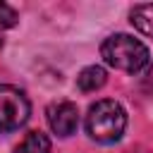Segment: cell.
Listing matches in <instances>:
<instances>
[{"label":"cell","instance_id":"52a82bcc","mask_svg":"<svg viewBox=\"0 0 153 153\" xmlns=\"http://www.w3.org/2000/svg\"><path fill=\"white\" fill-rule=\"evenodd\" d=\"M129 22L148 38H153V5H136L129 12Z\"/></svg>","mask_w":153,"mask_h":153},{"label":"cell","instance_id":"3957f363","mask_svg":"<svg viewBox=\"0 0 153 153\" xmlns=\"http://www.w3.org/2000/svg\"><path fill=\"white\" fill-rule=\"evenodd\" d=\"M31 103L24 91L10 84H0V131H14L26 124Z\"/></svg>","mask_w":153,"mask_h":153},{"label":"cell","instance_id":"6da1fadb","mask_svg":"<svg viewBox=\"0 0 153 153\" xmlns=\"http://www.w3.org/2000/svg\"><path fill=\"white\" fill-rule=\"evenodd\" d=\"M127 127V112L124 108L112 100V98H103L96 100L88 108L86 115V134L98 141V143H115L122 139Z\"/></svg>","mask_w":153,"mask_h":153},{"label":"cell","instance_id":"277c9868","mask_svg":"<svg viewBox=\"0 0 153 153\" xmlns=\"http://www.w3.org/2000/svg\"><path fill=\"white\" fill-rule=\"evenodd\" d=\"M45 117H48V124L50 129L57 134V136H72L79 127V110L74 103L69 100H57V103H50L48 110H45Z\"/></svg>","mask_w":153,"mask_h":153},{"label":"cell","instance_id":"30bf717a","mask_svg":"<svg viewBox=\"0 0 153 153\" xmlns=\"http://www.w3.org/2000/svg\"><path fill=\"white\" fill-rule=\"evenodd\" d=\"M0 48H2V38H0Z\"/></svg>","mask_w":153,"mask_h":153},{"label":"cell","instance_id":"8992f818","mask_svg":"<svg viewBox=\"0 0 153 153\" xmlns=\"http://www.w3.org/2000/svg\"><path fill=\"white\" fill-rule=\"evenodd\" d=\"M14 153H50V139L43 131H29Z\"/></svg>","mask_w":153,"mask_h":153},{"label":"cell","instance_id":"7a4b0ae2","mask_svg":"<svg viewBox=\"0 0 153 153\" xmlns=\"http://www.w3.org/2000/svg\"><path fill=\"white\" fill-rule=\"evenodd\" d=\"M100 55H103L105 65H110V67H115L120 72H127V74L141 72L148 65V60H151L148 48L139 38H134L129 33H112V36H108L103 41V45H100Z\"/></svg>","mask_w":153,"mask_h":153},{"label":"cell","instance_id":"ba28073f","mask_svg":"<svg viewBox=\"0 0 153 153\" xmlns=\"http://www.w3.org/2000/svg\"><path fill=\"white\" fill-rule=\"evenodd\" d=\"M17 22H19L17 12H14V10H12L7 2H0V31H5V29H12Z\"/></svg>","mask_w":153,"mask_h":153},{"label":"cell","instance_id":"9c48e42d","mask_svg":"<svg viewBox=\"0 0 153 153\" xmlns=\"http://www.w3.org/2000/svg\"><path fill=\"white\" fill-rule=\"evenodd\" d=\"M148 76H151V84H153V67H151V72H148Z\"/></svg>","mask_w":153,"mask_h":153},{"label":"cell","instance_id":"5b68a950","mask_svg":"<svg viewBox=\"0 0 153 153\" xmlns=\"http://www.w3.org/2000/svg\"><path fill=\"white\" fill-rule=\"evenodd\" d=\"M105 81H108V74H105V69H103L100 65H88V67H84V69L79 72V76H76V86H79V91H84V93L98 91Z\"/></svg>","mask_w":153,"mask_h":153}]
</instances>
